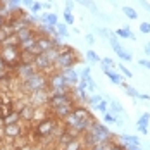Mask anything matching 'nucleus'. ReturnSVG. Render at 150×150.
<instances>
[{
    "instance_id": "dca6fc26",
    "label": "nucleus",
    "mask_w": 150,
    "mask_h": 150,
    "mask_svg": "<svg viewBox=\"0 0 150 150\" xmlns=\"http://www.w3.org/2000/svg\"><path fill=\"white\" fill-rule=\"evenodd\" d=\"M109 79H110V83H114V85H121L122 81H124V76L117 73V71H114V69H109V71H105L104 73Z\"/></svg>"
},
{
    "instance_id": "ddd939ff",
    "label": "nucleus",
    "mask_w": 150,
    "mask_h": 150,
    "mask_svg": "<svg viewBox=\"0 0 150 150\" xmlns=\"http://www.w3.org/2000/svg\"><path fill=\"white\" fill-rule=\"evenodd\" d=\"M16 122H21V116H19V112L17 110H9L4 117H2V124L5 126V124H16Z\"/></svg>"
},
{
    "instance_id": "9b49d317",
    "label": "nucleus",
    "mask_w": 150,
    "mask_h": 150,
    "mask_svg": "<svg viewBox=\"0 0 150 150\" xmlns=\"http://www.w3.org/2000/svg\"><path fill=\"white\" fill-rule=\"evenodd\" d=\"M73 107L74 104H66V105H60V107H55V109H52V114L57 117L59 121H62L64 117H67L69 114H71V110H73Z\"/></svg>"
},
{
    "instance_id": "ea45409f",
    "label": "nucleus",
    "mask_w": 150,
    "mask_h": 150,
    "mask_svg": "<svg viewBox=\"0 0 150 150\" xmlns=\"http://www.w3.org/2000/svg\"><path fill=\"white\" fill-rule=\"evenodd\" d=\"M85 40H86V43H88V45H93V43H95V36H93L91 33H88V35L85 36Z\"/></svg>"
},
{
    "instance_id": "7c9ffc66",
    "label": "nucleus",
    "mask_w": 150,
    "mask_h": 150,
    "mask_svg": "<svg viewBox=\"0 0 150 150\" xmlns=\"http://www.w3.org/2000/svg\"><path fill=\"white\" fill-rule=\"evenodd\" d=\"M95 110H98V112H102V114H105L107 110H109V100H102L100 104H97L95 105Z\"/></svg>"
},
{
    "instance_id": "a18cd8bd",
    "label": "nucleus",
    "mask_w": 150,
    "mask_h": 150,
    "mask_svg": "<svg viewBox=\"0 0 150 150\" xmlns=\"http://www.w3.org/2000/svg\"><path fill=\"white\" fill-rule=\"evenodd\" d=\"M35 0H21V4L24 5V7H31V4H33Z\"/></svg>"
},
{
    "instance_id": "7ed1b4c3",
    "label": "nucleus",
    "mask_w": 150,
    "mask_h": 150,
    "mask_svg": "<svg viewBox=\"0 0 150 150\" xmlns=\"http://www.w3.org/2000/svg\"><path fill=\"white\" fill-rule=\"evenodd\" d=\"M88 131H90L91 135L97 138V143H107V142H110V140L114 138L112 131L109 129V126H107L105 122H102V121H97V119L91 121Z\"/></svg>"
},
{
    "instance_id": "6ab92c4d",
    "label": "nucleus",
    "mask_w": 150,
    "mask_h": 150,
    "mask_svg": "<svg viewBox=\"0 0 150 150\" xmlns=\"http://www.w3.org/2000/svg\"><path fill=\"white\" fill-rule=\"evenodd\" d=\"M109 110H110V112H114L116 116L124 114V107H122L117 100H112V98H109Z\"/></svg>"
},
{
    "instance_id": "1a4fd4ad",
    "label": "nucleus",
    "mask_w": 150,
    "mask_h": 150,
    "mask_svg": "<svg viewBox=\"0 0 150 150\" xmlns=\"http://www.w3.org/2000/svg\"><path fill=\"white\" fill-rule=\"evenodd\" d=\"M71 114L74 116L76 119H93V112L88 109V105H85V104L74 105Z\"/></svg>"
},
{
    "instance_id": "b1692460",
    "label": "nucleus",
    "mask_w": 150,
    "mask_h": 150,
    "mask_svg": "<svg viewBox=\"0 0 150 150\" xmlns=\"http://www.w3.org/2000/svg\"><path fill=\"white\" fill-rule=\"evenodd\" d=\"M114 60L110 59V57H102V60H100V67H102V71H109V69H114Z\"/></svg>"
},
{
    "instance_id": "a878e982",
    "label": "nucleus",
    "mask_w": 150,
    "mask_h": 150,
    "mask_svg": "<svg viewBox=\"0 0 150 150\" xmlns=\"http://www.w3.org/2000/svg\"><path fill=\"white\" fill-rule=\"evenodd\" d=\"M119 116H116L114 112H110V110H107L104 114V122L105 124H116V121H117Z\"/></svg>"
},
{
    "instance_id": "4468645a",
    "label": "nucleus",
    "mask_w": 150,
    "mask_h": 150,
    "mask_svg": "<svg viewBox=\"0 0 150 150\" xmlns=\"http://www.w3.org/2000/svg\"><path fill=\"white\" fill-rule=\"evenodd\" d=\"M40 23H47V24L57 26L59 17H57V14H55V12H42V14H40Z\"/></svg>"
},
{
    "instance_id": "2f4dec72",
    "label": "nucleus",
    "mask_w": 150,
    "mask_h": 150,
    "mask_svg": "<svg viewBox=\"0 0 150 150\" xmlns=\"http://www.w3.org/2000/svg\"><path fill=\"white\" fill-rule=\"evenodd\" d=\"M45 54H47V57H48L50 62H55V59L59 57V48H52V50H48Z\"/></svg>"
},
{
    "instance_id": "393cba45",
    "label": "nucleus",
    "mask_w": 150,
    "mask_h": 150,
    "mask_svg": "<svg viewBox=\"0 0 150 150\" xmlns=\"http://www.w3.org/2000/svg\"><path fill=\"white\" fill-rule=\"evenodd\" d=\"M102 100H104V97H102V95H98V93H93V95H90V97H88V102H86V105L95 109V105L100 104Z\"/></svg>"
},
{
    "instance_id": "423d86ee",
    "label": "nucleus",
    "mask_w": 150,
    "mask_h": 150,
    "mask_svg": "<svg viewBox=\"0 0 150 150\" xmlns=\"http://www.w3.org/2000/svg\"><path fill=\"white\" fill-rule=\"evenodd\" d=\"M0 131H2V135L5 136V138H9V140H17V138L23 136V126H21V122H16V124H5Z\"/></svg>"
},
{
    "instance_id": "e433bc0d",
    "label": "nucleus",
    "mask_w": 150,
    "mask_h": 150,
    "mask_svg": "<svg viewBox=\"0 0 150 150\" xmlns=\"http://www.w3.org/2000/svg\"><path fill=\"white\" fill-rule=\"evenodd\" d=\"M64 12H73V9H74V0H66L64 2Z\"/></svg>"
},
{
    "instance_id": "37998d69",
    "label": "nucleus",
    "mask_w": 150,
    "mask_h": 150,
    "mask_svg": "<svg viewBox=\"0 0 150 150\" xmlns=\"http://www.w3.org/2000/svg\"><path fill=\"white\" fill-rule=\"evenodd\" d=\"M0 71H7V64H5V60L2 59V55H0Z\"/></svg>"
},
{
    "instance_id": "f03ea898",
    "label": "nucleus",
    "mask_w": 150,
    "mask_h": 150,
    "mask_svg": "<svg viewBox=\"0 0 150 150\" xmlns=\"http://www.w3.org/2000/svg\"><path fill=\"white\" fill-rule=\"evenodd\" d=\"M21 88L28 95H33V93H36V91H40V90H47L48 88V78H47L45 73L36 71L31 78H28L26 81L21 83Z\"/></svg>"
},
{
    "instance_id": "72a5a7b5",
    "label": "nucleus",
    "mask_w": 150,
    "mask_h": 150,
    "mask_svg": "<svg viewBox=\"0 0 150 150\" xmlns=\"http://www.w3.org/2000/svg\"><path fill=\"white\" fill-rule=\"evenodd\" d=\"M64 24H67V26H73L74 24V16H73V12H64Z\"/></svg>"
},
{
    "instance_id": "0eeeda50",
    "label": "nucleus",
    "mask_w": 150,
    "mask_h": 150,
    "mask_svg": "<svg viewBox=\"0 0 150 150\" xmlns=\"http://www.w3.org/2000/svg\"><path fill=\"white\" fill-rule=\"evenodd\" d=\"M66 104H74L73 98H71V93H66V95H50L47 105L50 109H55V107H60V105H66Z\"/></svg>"
},
{
    "instance_id": "864d4df0",
    "label": "nucleus",
    "mask_w": 150,
    "mask_h": 150,
    "mask_svg": "<svg viewBox=\"0 0 150 150\" xmlns=\"http://www.w3.org/2000/svg\"><path fill=\"white\" fill-rule=\"evenodd\" d=\"M124 150H126V149H124Z\"/></svg>"
},
{
    "instance_id": "c03bdc74",
    "label": "nucleus",
    "mask_w": 150,
    "mask_h": 150,
    "mask_svg": "<svg viewBox=\"0 0 150 150\" xmlns=\"http://www.w3.org/2000/svg\"><path fill=\"white\" fill-rule=\"evenodd\" d=\"M138 100H145V102H149L150 100V95H145V93H140V98Z\"/></svg>"
},
{
    "instance_id": "cd10ccee",
    "label": "nucleus",
    "mask_w": 150,
    "mask_h": 150,
    "mask_svg": "<svg viewBox=\"0 0 150 150\" xmlns=\"http://www.w3.org/2000/svg\"><path fill=\"white\" fill-rule=\"evenodd\" d=\"M57 33H59V36L62 38H66V36H69V30H67V24H64V23H57Z\"/></svg>"
},
{
    "instance_id": "f257e3e1",
    "label": "nucleus",
    "mask_w": 150,
    "mask_h": 150,
    "mask_svg": "<svg viewBox=\"0 0 150 150\" xmlns=\"http://www.w3.org/2000/svg\"><path fill=\"white\" fill-rule=\"evenodd\" d=\"M78 62H79V54L73 47L64 45L59 48V57L54 62V67L57 71H62V69H67V67H74Z\"/></svg>"
},
{
    "instance_id": "c85d7f7f",
    "label": "nucleus",
    "mask_w": 150,
    "mask_h": 150,
    "mask_svg": "<svg viewBox=\"0 0 150 150\" xmlns=\"http://www.w3.org/2000/svg\"><path fill=\"white\" fill-rule=\"evenodd\" d=\"M138 31H140L142 35H150V23L149 21H142V23L138 24Z\"/></svg>"
},
{
    "instance_id": "603ef678",
    "label": "nucleus",
    "mask_w": 150,
    "mask_h": 150,
    "mask_svg": "<svg viewBox=\"0 0 150 150\" xmlns=\"http://www.w3.org/2000/svg\"><path fill=\"white\" fill-rule=\"evenodd\" d=\"M0 50H2V43H0Z\"/></svg>"
},
{
    "instance_id": "a211bd4d",
    "label": "nucleus",
    "mask_w": 150,
    "mask_h": 150,
    "mask_svg": "<svg viewBox=\"0 0 150 150\" xmlns=\"http://www.w3.org/2000/svg\"><path fill=\"white\" fill-rule=\"evenodd\" d=\"M74 2H78V4H81L83 7H86V9H90L91 14H97V16H104L98 9H97V5L93 4V0H74Z\"/></svg>"
},
{
    "instance_id": "39448f33",
    "label": "nucleus",
    "mask_w": 150,
    "mask_h": 150,
    "mask_svg": "<svg viewBox=\"0 0 150 150\" xmlns=\"http://www.w3.org/2000/svg\"><path fill=\"white\" fill-rule=\"evenodd\" d=\"M36 73V69H35V66L31 64V62H21L19 66H17V69L14 71L16 78L23 83V81H26L28 78H31V76Z\"/></svg>"
},
{
    "instance_id": "c9c22d12",
    "label": "nucleus",
    "mask_w": 150,
    "mask_h": 150,
    "mask_svg": "<svg viewBox=\"0 0 150 150\" xmlns=\"http://www.w3.org/2000/svg\"><path fill=\"white\" fill-rule=\"evenodd\" d=\"M86 83H88V86H86V91H90V93H95L97 91V83L91 79V76L86 79Z\"/></svg>"
},
{
    "instance_id": "4c0bfd02",
    "label": "nucleus",
    "mask_w": 150,
    "mask_h": 150,
    "mask_svg": "<svg viewBox=\"0 0 150 150\" xmlns=\"http://www.w3.org/2000/svg\"><path fill=\"white\" fill-rule=\"evenodd\" d=\"M91 74V71H90V67L88 66H85L83 69H81V73H79V78H83V79H88Z\"/></svg>"
},
{
    "instance_id": "de8ad7c7",
    "label": "nucleus",
    "mask_w": 150,
    "mask_h": 150,
    "mask_svg": "<svg viewBox=\"0 0 150 150\" xmlns=\"http://www.w3.org/2000/svg\"><path fill=\"white\" fill-rule=\"evenodd\" d=\"M4 24H5V17H2V16H0V28H2Z\"/></svg>"
},
{
    "instance_id": "f704fd0d",
    "label": "nucleus",
    "mask_w": 150,
    "mask_h": 150,
    "mask_svg": "<svg viewBox=\"0 0 150 150\" xmlns=\"http://www.w3.org/2000/svg\"><path fill=\"white\" fill-rule=\"evenodd\" d=\"M114 142L110 140V142H107V143H98V145H95V147H91L90 150H109L110 149V145H112Z\"/></svg>"
},
{
    "instance_id": "5701e85b",
    "label": "nucleus",
    "mask_w": 150,
    "mask_h": 150,
    "mask_svg": "<svg viewBox=\"0 0 150 150\" xmlns=\"http://www.w3.org/2000/svg\"><path fill=\"white\" fill-rule=\"evenodd\" d=\"M122 14L126 16L128 19H131V21L138 19V12H136L133 7H129V5H124V7H122Z\"/></svg>"
},
{
    "instance_id": "bb28decb",
    "label": "nucleus",
    "mask_w": 150,
    "mask_h": 150,
    "mask_svg": "<svg viewBox=\"0 0 150 150\" xmlns=\"http://www.w3.org/2000/svg\"><path fill=\"white\" fill-rule=\"evenodd\" d=\"M149 122H150V112H143L136 121V126H149Z\"/></svg>"
},
{
    "instance_id": "8fccbe9b",
    "label": "nucleus",
    "mask_w": 150,
    "mask_h": 150,
    "mask_svg": "<svg viewBox=\"0 0 150 150\" xmlns=\"http://www.w3.org/2000/svg\"><path fill=\"white\" fill-rule=\"evenodd\" d=\"M7 2H9V0H0V4H4V5H7Z\"/></svg>"
},
{
    "instance_id": "4be33fe9",
    "label": "nucleus",
    "mask_w": 150,
    "mask_h": 150,
    "mask_svg": "<svg viewBox=\"0 0 150 150\" xmlns=\"http://www.w3.org/2000/svg\"><path fill=\"white\" fill-rule=\"evenodd\" d=\"M121 142H126V143H133V145H142L140 143V138L136 135H128V133H121L119 135Z\"/></svg>"
},
{
    "instance_id": "6e6552de",
    "label": "nucleus",
    "mask_w": 150,
    "mask_h": 150,
    "mask_svg": "<svg viewBox=\"0 0 150 150\" xmlns=\"http://www.w3.org/2000/svg\"><path fill=\"white\" fill-rule=\"evenodd\" d=\"M60 73H62V76H64V81H66V85H67L69 88H74L76 85H78V81H79V74H78V71H76L74 67L62 69Z\"/></svg>"
},
{
    "instance_id": "2eb2a0df",
    "label": "nucleus",
    "mask_w": 150,
    "mask_h": 150,
    "mask_svg": "<svg viewBox=\"0 0 150 150\" xmlns=\"http://www.w3.org/2000/svg\"><path fill=\"white\" fill-rule=\"evenodd\" d=\"M73 138H74V136L71 135V133H69L67 129H64V131H62V133H60L59 136H57V140H55V142H57L59 149L62 150L64 147H66V145H67V143H69V142H71V140H73Z\"/></svg>"
},
{
    "instance_id": "412c9836",
    "label": "nucleus",
    "mask_w": 150,
    "mask_h": 150,
    "mask_svg": "<svg viewBox=\"0 0 150 150\" xmlns=\"http://www.w3.org/2000/svg\"><path fill=\"white\" fill-rule=\"evenodd\" d=\"M85 57H86V60H88L90 64H100V60H102V57H100L95 50H91V48H88V50H86Z\"/></svg>"
},
{
    "instance_id": "473e14b6",
    "label": "nucleus",
    "mask_w": 150,
    "mask_h": 150,
    "mask_svg": "<svg viewBox=\"0 0 150 150\" xmlns=\"http://www.w3.org/2000/svg\"><path fill=\"white\" fill-rule=\"evenodd\" d=\"M117 67H119V73L124 76V78H133V73H131L124 64H117Z\"/></svg>"
},
{
    "instance_id": "c756f323",
    "label": "nucleus",
    "mask_w": 150,
    "mask_h": 150,
    "mask_svg": "<svg viewBox=\"0 0 150 150\" xmlns=\"http://www.w3.org/2000/svg\"><path fill=\"white\" fill-rule=\"evenodd\" d=\"M42 9H43V4L35 0V2L31 4V7H30V12H31V14H40V12H42Z\"/></svg>"
},
{
    "instance_id": "58836bf2",
    "label": "nucleus",
    "mask_w": 150,
    "mask_h": 150,
    "mask_svg": "<svg viewBox=\"0 0 150 150\" xmlns=\"http://www.w3.org/2000/svg\"><path fill=\"white\" fill-rule=\"evenodd\" d=\"M7 5H9V9L12 11V9H17V7H21L23 4H21V0H9V2H7Z\"/></svg>"
},
{
    "instance_id": "9d476101",
    "label": "nucleus",
    "mask_w": 150,
    "mask_h": 150,
    "mask_svg": "<svg viewBox=\"0 0 150 150\" xmlns=\"http://www.w3.org/2000/svg\"><path fill=\"white\" fill-rule=\"evenodd\" d=\"M36 48H38V52L45 54V52L52 50V48H55V47H54V42H52V38H50V36L38 35V36H36Z\"/></svg>"
},
{
    "instance_id": "20e7f679",
    "label": "nucleus",
    "mask_w": 150,
    "mask_h": 150,
    "mask_svg": "<svg viewBox=\"0 0 150 150\" xmlns=\"http://www.w3.org/2000/svg\"><path fill=\"white\" fill-rule=\"evenodd\" d=\"M33 66H35V69L36 71H40V73H45V74H50L55 67H54V62H50L48 57H47V54H36L35 55V59H33Z\"/></svg>"
},
{
    "instance_id": "3c124183",
    "label": "nucleus",
    "mask_w": 150,
    "mask_h": 150,
    "mask_svg": "<svg viewBox=\"0 0 150 150\" xmlns=\"http://www.w3.org/2000/svg\"><path fill=\"white\" fill-rule=\"evenodd\" d=\"M45 2H50V4H52V0H45Z\"/></svg>"
},
{
    "instance_id": "a19ab883",
    "label": "nucleus",
    "mask_w": 150,
    "mask_h": 150,
    "mask_svg": "<svg viewBox=\"0 0 150 150\" xmlns=\"http://www.w3.org/2000/svg\"><path fill=\"white\" fill-rule=\"evenodd\" d=\"M138 64L143 66V67H147V69H150V60L149 59H140L138 60Z\"/></svg>"
},
{
    "instance_id": "09e8293b",
    "label": "nucleus",
    "mask_w": 150,
    "mask_h": 150,
    "mask_svg": "<svg viewBox=\"0 0 150 150\" xmlns=\"http://www.w3.org/2000/svg\"><path fill=\"white\" fill-rule=\"evenodd\" d=\"M7 73H9V71H0V79H2V78H4V76L7 74Z\"/></svg>"
},
{
    "instance_id": "79ce46f5",
    "label": "nucleus",
    "mask_w": 150,
    "mask_h": 150,
    "mask_svg": "<svg viewBox=\"0 0 150 150\" xmlns=\"http://www.w3.org/2000/svg\"><path fill=\"white\" fill-rule=\"evenodd\" d=\"M142 135H149V126H136Z\"/></svg>"
},
{
    "instance_id": "49530a36",
    "label": "nucleus",
    "mask_w": 150,
    "mask_h": 150,
    "mask_svg": "<svg viewBox=\"0 0 150 150\" xmlns=\"http://www.w3.org/2000/svg\"><path fill=\"white\" fill-rule=\"evenodd\" d=\"M143 52H145V54L150 57V42H149V43H145V47H143Z\"/></svg>"
},
{
    "instance_id": "aec40b11",
    "label": "nucleus",
    "mask_w": 150,
    "mask_h": 150,
    "mask_svg": "<svg viewBox=\"0 0 150 150\" xmlns=\"http://www.w3.org/2000/svg\"><path fill=\"white\" fill-rule=\"evenodd\" d=\"M121 86L124 88V93H126L128 97H131V98H135V100L140 98V91L136 90V88H133V86H129L126 81H122V83H121Z\"/></svg>"
},
{
    "instance_id": "f8f14e48",
    "label": "nucleus",
    "mask_w": 150,
    "mask_h": 150,
    "mask_svg": "<svg viewBox=\"0 0 150 150\" xmlns=\"http://www.w3.org/2000/svg\"><path fill=\"white\" fill-rule=\"evenodd\" d=\"M35 112H36V109L31 104H26L21 110H19V116H21L23 121H33L35 119Z\"/></svg>"
},
{
    "instance_id": "f3484780",
    "label": "nucleus",
    "mask_w": 150,
    "mask_h": 150,
    "mask_svg": "<svg viewBox=\"0 0 150 150\" xmlns=\"http://www.w3.org/2000/svg\"><path fill=\"white\" fill-rule=\"evenodd\" d=\"M85 149V143H83V138L81 136H78V138H73L66 147L62 150H83Z\"/></svg>"
}]
</instances>
